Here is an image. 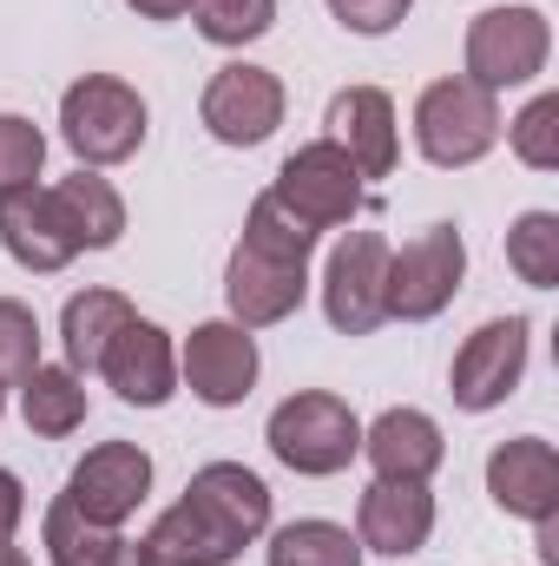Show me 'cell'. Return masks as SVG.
I'll use <instances>...</instances> for the list:
<instances>
[{
    "mask_svg": "<svg viewBox=\"0 0 559 566\" xmlns=\"http://www.w3.org/2000/svg\"><path fill=\"white\" fill-rule=\"evenodd\" d=\"M151 133V106L139 99V86L113 80V73H80L60 93V139L80 151V165H126Z\"/></svg>",
    "mask_w": 559,
    "mask_h": 566,
    "instance_id": "6da1fadb",
    "label": "cell"
},
{
    "mask_svg": "<svg viewBox=\"0 0 559 566\" xmlns=\"http://www.w3.org/2000/svg\"><path fill=\"white\" fill-rule=\"evenodd\" d=\"M264 441H271V454H277L289 474L323 481V474H342V468L362 454V422H356V409H349L342 396H329V389H296V396H283L277 409H271Z\"/></svg>",
    "mask_w": 559,
    "mask_h": 566,
    "instance_id": "7a4b0ae2",
    "label": "cell"
},
{
    "mask_svg": "<svg viewBox=\"0 0 559 566\" xmlns=\"http://www.w3.org/2000/svg\"><path fill=\"white\" fill-rule=\"evenodd\" d=\"M500 99L481 93L474 80H434L421 86L415 99V151L441 171H461V165H481L494 145H500Z\"/></svg>",
    "mask_w": 559,
    "mask_h": 566,
    "instance_id": "3957f363",
    "label": "cell"
},
{
    "mask_svg": "<svg viewBox=\"0 0 559 566\" xmlns=\"http://www.w3.org/2000/svg\"><path fill=\"white\" fill-rule=\"evenodd\" d=\"M553 60V27L540 7H487L467 20V73L481 93H507V86H534Z\"/></svg>",
    "mask_w": 559,
    "mask_h": 566,
    "instance_id": "277c9868",
    "label": "cell"
},
{
    "mask_svg": "<svg viewBox=\"0 0 559 566\" xmlns=\"http://www.w3.org/2000/svg\"><path fill=\"white\" fill-rule=\"evenodd\" d=\"M271 198H277L296 224H309V231L323 238V231H336V224H356V211H362V171L349 165L342 145H329V139L296 145V151L283 158Z\"/></svg>",
    "mask_w": 559,
    "mask_h": 566,
    "instance_id": "5b68a950",
    "label": "cell"
},
{
    "mask_svg": "<svg viewBox=\"0 0 559 566\" xmlns=\"http://www.w3.org/2000/svg\"><path fill=\"white\" fill-rule=\"evenodd\" d=\"M467 277V244H461V224H428L415 231L402 251H389V290H382V310L402 316V323H428L454 303V290Z\"/></svg>",
    "mask_w": 559,
    "mask_h": 566,
    "instance_id": "8992f818",
    "label": "cell"
},
{
    "mask_svg": "<svg viewBox=\"0 0 559 566\" xmlns=\"http://www.w3.org/2000/svg\"><path fill=\"white\" fill-rule=\"evenodd\" d=\"M527 349H534V323H527V316H494V323H481V329L454 349V363H447V396H454V409H467V416L500 409V402L520 389V376H527Z\"/></svg>",
    "mask_w": 559,
    "mask_h": 566,
    "instance_id": "52a82bcc",
    "label": "cell"
},
{
    "mask_svg": "<svg viewBox=\"0 0 559 566\" xmlns=\"http://www.w3.org/2000/svg\"><path fill=\"white\" fill-rule=\"evenodd\" d=\"M389 238L382 231H342V244L323 264V316L336 336H369L389 323L382 290H389Z\"/></svg>",
    "mask_w": 559,
    "mask_h": 566,
    "instance_id": "ba28073f",
    "label": "cell"
},
{
    "mask_svg": "<svg viewBox=\"0 0 559 566\" xmlns=\"http://www.w3.org/2000/svg\"><path fill=\"white\" fill-rule=\"evenodd\" d=\"M283 106H289V93H283V80L271 66L231 60V66L211 73V86H204V99H198V119H204V133L218 145L251 151V145H264L283 126Z\"/></svg>",
    "mask_w": 559,
    "mask_h": 566,
    "instance_id": "9c48e42d",
    "label": "cell"
},
{
    "mask_svg": "<svg viewBox=\"0 0 559 566\" xmlns=\"http://www.w3.org/2000/svg\"><path fill=\"white\" fill-rule=\"evenodd\" d=\"M257 369H264L257 336H251L244 323H231V316L198 323V329L184 336V349H178V376H184V389H191L204 409H238V402L257 389Z\"/></svg>",
    "mask_w": 559,
    "mask_h": 566,
    "instance_id": "30bf717a",
    "label": "cell"
},
{
    "mask_svg": "<svg viewBox=\"0 0 559 566\" xmlns=\"http://www.w3.org/2000/svg\"><path fill=\"white\" fill-rule=\"evenodd\" d=\"M145 494H151V454H145L139 441H99L66 474V501L93 527H126L145 507Z\"/></svg>",
    "mask_w": 559,
    "mask_h": 566,
    "instance_id": "8fae6325",
    "label": "cell"
},
{
    "mask_svg": "<svg viewBox=\"0 0 559 566\" xmlns=\"http://www.w3.org/2000/svg\"><path fill=\"white\" fill-rule=\"evenodd\" d=\"M0 251L33 271V277H53L80 258V238L53 198V185H20V191H0Z\"/></svg>",
    "mask_w": 559,
    "mask_h": 566,
    "instance_id": "7c38bea8",
    "label": "cell"
},
{
    "mask_svg": "<svg viewBox=\"0 0 559 566\" xmlns=\"http://www.w3.org/2000/svg\"><path fill=\"white\" fill-rule=\"evenodd\" d=\"M99 376H106V389H113L119 402H133V409H165V402L178 396V349H171V329H158L151 316H133V323L106 343Z\"/></svg>",
    "mask_w": 559,
    "mask_h": 566,
    "instance_id": "4fadbf2b",
    "label": "cell"
},
{
    "mask_svg": "<svg viewBox=\"0 0 559 566\" xmlns=\"http://www.w3.org/2000/svg\"><path fill=\"white\" fill-rule=\"evenodd\" d=\"M434 534V494L428 481H369L362 501H356V541L362 554H382V560H409L428 547Z\"/></svg>",
    "mask_w": 559,
    "mask_h": 566,
    "instance_id": "5bb4252c",
    "label": "cell"
},
{
    "mask_svg": "<svg viewBox=\"0 0 559 566\" xmlns=\"http://www.w3.org/2000/svg\"><path fill=\"white\" fill-rule=\"evenodd\" d=\"M184 501L231 541V547H251L271 534V488L264 474H251L244 461H204L191 481H184Z\"/></svg>",
    "mask_w": 559,
    "mask_h": 566,
    "instance_id": "9a60e30c",
    "label": "cell"
},
{
    "mask_svg": "<svg viewBox=\"0 0 559 566\" xmlns=\"http://www.w3.org/2000/svg\"><path fill=\"white\" fill-rule=\"evenodd\" d=\"M329 145L349 151V165L362 178H389L402 165V126H395V99L382 86H342L329 99Z\"/></svg>",
    "mask_w": 559,
    "mask_h": 566,
    "instance_id": "2e32d148",
    "label": "cell"
},
{
    "mask_svg": "<svg viewBox=\"0 0 559 566\" xmlns=\"http://www.w3.org/2000/svg\"><path fill=\"white\" fill-rule=\"evenodd\" d=\"M487 494L514 521H553L559 514V454L540 434H514L487 454Z\"/></svg>",
    "mask_w": 559,
    "mask_h": 566,
    "instance_id": "e0dca14e",
    "label": "cell"
},
{
    "mask_svg": "<svg viewBox=\"0 0 559 566\" xmlns=\"http://www.w3.org/2000/svg\"><path fill=\"white\" fill-rule=\"evenodd\" d=\"M309 296V264H277V258H257L251 244L231 251L224 264V303H231V323L244 329H271L283 316H296Z\"/></svg>",
    "mask_w": 559,
    "mask_h": 566,
    "instance_id": "ac0fdd59",
    "label": "cell"
},
{
    "mask_svg": "<svg viewBox=\"0 0 559 566\" xmlns=\"http://www.w3.org/2000/svg\"><path fill=\"white\" fill-rule=\"evenodd\" d=\"M362 454H369L376 481H428L447 461V441H441V422L421 409H382L362 428Z\"/></svg>",
    "mask_w": 559,
    "mask_h": 566,
    "instance_id": "d6986e66",
    "label": "cell"
},
{
    "mask_svg": "<svg viewBox=\"0 0 559 566\" xmlns=\"http://www.w3.org/2000/svg\"><path fill=\"white\" fill-rule=\"evenodd\" d=\"M238 554H244V547H231L191 501L165 507L139 541H133V560L139 566H231Z\"/></svg>",
    "mask_w": 559,
    "mask_h": 566,
    "instance_id": "ffe728a7",
    "label": "cell"
},
{
    "mask_svg": "<svg viewBox=\"0 0 559 566\" xmlns=\"http://www.w3.org/2000/svg\"><path fill=\"white\" fill-rule=\"evenodd\" d=\"M139 310H133V296L126 290H73L66 296V310H60V343H66V369L73 376H99V356H106V343L133 323Z\"/></svg>",
    "mask_w": 559,
    "mask_h": 566,
    "instance_id": "44dd1931",
    "label": "cell"
},
{
    "mask_svg": "<svg viewBox=\"0 0 559 566\" xmlns=\"http://www.w3.org/2000/svg\"><path fill=\"white\" fill-rule=\"evenodd\" d=\"M53 198H60V211H66L80 251H113V244L126 238V198H119L113 178H99L93 165H80L73 178H60Z\"/></svg>",
    "mask_w": 559,
    "mask_h": 566,
    "instance_id": "7402d4cb",
    "label": "cell"
},
{
    "mask_svg": "<svg viewBox=\"0 0 559 566\" xmlns=\"http://www.w3.org/2000/svg\"><path fill=\"white\" fill-rule=\"evenodd\" d=\"M20 416H27L33 434H46V441L86 428V376H73L66 363H40L20 382Z\"/></svg>",
    "mask_w": 559,
    "mask_h": 566,
    "instance_id": "603a6c76",
    "label": "cell"
},
{
    "mask_svg": "<svg viewBox=\"0 0 559 566\" xmlns=\"http://www.w3.org/2000/svg\"><path fill=\"white\" fill-rule=\"evenodd\" d=\"M271 566H362V541L336 521H289L271 534Z\"/></svg>",
    "mask_w": 559,
    "mask_h": 566,
    "instance_id": "cb8c5ba5",
    "label": "cell"
},
{
    "mask_svg": "<svg viewBox=\"0 0 559 566\" xmlns=\"http://www.w3.org/2000/svg\"><path fill=\"white\" fill-rule=\"evenodd\" d=\"M507 271L527 290H559V211H520L507 231Z\"/></svg>",
    "mask_w": 559,
    "mask_h": 566,
    "instance_id": "d4e9b609",
    "label": "cell"
},
{
    "mask_svg": "<svg viewBox=\"0 0 559 566\" xmlns=\"http://www.w3.org/2000/svg\"><path fill=\"white\" fill-rule=\"evenodd\" d=\"M238 244H251L257 258H277V264H309L316 231H309V224H296L271 191H257V198H251V211H244V238H238Z\"/></svg>",
    "mask_w": 559,
    "mask_h": 566,
    "instance_id": "484cf974",
    "label": "cell"
},
{
    "mask_svg": "<svg viewBox=\"0 0 559 566\" xmlns=\"http://www.w3.org/2000/svg\"><path fill=\"white\" fill-rule=\"evenodd\" d=\"M191 20L211 46H251L277 27V0H191Z\"/></svg>",
    "mask_w": 559,
    "mask_h": 566,
    "instance_id": "4316f807",
    "label": "cell"
},
{
    "mask_svg": "<svg viewBox=\"0 0 559 566\" xmlns=\"http://www.w3.org/2000/svg\"><path fill=\"white\" fill-rule=\"evenodd\" d=\"M500 133H507L514 158H520L527 171H553L559 165V93H534L527 113H520L514 126H500Z\"/></svg>",
    "mask_w": 559,
    "mask_h": 566,
    "instance_id": "83f0119b",
    "label": "cell"
},
{
    "mask_svg": "<svg viewBox=\"0 0 559 566\" xmlns=\"http://www.w3.org/2000/svg\"><path fill=\"white\" fill-rule=\"evenodd\" d=\"M40 369V316L20 296H0V389H20Z\"/></svg>",
    "mask_w": 559,
    "mask_h": 566,
    "instance_id": "f1b7e54d",
    "label": "cell"
},
{
    "mask_svg": "<svg viewBox=\"0 0 559 566\" xmlns=\"http://www.w3.org/2000/svg\"><path fill=\"white\" fill-rule=\"evenodd\" d=\"M40 165H46V133L27 113H0V191L33 185Z\"/></svg>",
    "mask_w": 559,
    "mask_h": 566,
    "instance_id": "f546056e",
    "label": "cell"
},
{
    "mask_svg": "<svg viewBox=\"0 0 559 566\" xmlns=\"http://www.w3.org/2000/svg\"><path fill=\"white\" fill-rule=\"evenodd\" d=\"M409 7H415V0H329V13H336L349 33H362V40L395 33V27L409 20Z\"/></svg>",
    "mask_w": 559,
    "mask_h": 566,
    "instance_id": "4dcf8cb0",
    "label": "cell"
},
{
    "mask_svg": "<svg viewBox=\"0 0 559 566\" xmlns=\"http://www.w3.org/2000/svg\"><path fill=\"white\" fill-rule=\"evenodd\" d=\"M20 521H27V488H20V474L0 468V541H13Z\"/></svg>",
    "mask_w": 559,
    "mask_h": 566,
    "instance_id": "1f68e13d",
    "label": "cell"
},
{
    "mask_svg": "<svg viewBox=\"0 0 559 566\" xmlns=\"http://www.w3.org/2000/svg\"><path fill=\"white\" fill-rule=\"evenodd\" d=\"M139 20H184L191 13V0H126Z\"/></svg>",
    "mask_w": 559,
    "mask_h": 566,
    "instance_id": "d6a6232c",
    "label": "cell"
},
{
    "mask_svg": "<svg viewBox=\"0 0 559 566\" xmlns=\"http://www.w3.org/2000/svg\"><path fill=\"white\" fill-rule=\"evenodd\" d=\"M0 566H27V554H20L13 541H0Z\"/></svg>",
    "mask_w": 559,
    "mask_h": 566,
    "instance_id": "836d02e7",
    "label": "cell"
},
{
    "mask_svg": "<svg viewBox=\"0 0 559 566\" xmlns=\"http://www.w3.org/2000/svg\"><path fill=\"white\" fill-rule=\"evenodd\" d=\"M113 566H139V560H133V547H126V554H119V560H113Z\"/></svg>",
    "mask_w": 559,
    "mask_h": 566,
    "instance_id": "e575fe53",
    "label": "cell"
},
{
    "mask_svg": "<svg viewBox=\"0 0 559 566\" xmlns=\"http://www.w3.org/2000/svg\"><path fill=\"white\" fill-rule=\"evenodd\" d=\"M0 416H7V389H0Z\"/></svg>",
    "mask_w": 559,
    "mask_h": 566,
    "instance_id": "d590c367",
    "label": "cell"
}]
</instances>
